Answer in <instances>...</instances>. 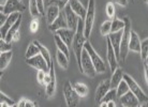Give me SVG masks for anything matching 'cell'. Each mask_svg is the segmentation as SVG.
<instances>
[{
	"label": "cell",
	"mask_w": 148,
	"mask_h": 107,
	"mask_svg": "<svg viewBox=\"0 0 148 107\" xmlns=\"http://www.w3.org/2000/svg\"><path fill=\"white\" fill-rule=\"evenodd\" d=\"M64 12V15H66V19H67V24H68V28L76 31V28H77L78 25V20H79V17L73 12V10L71 9V7L69 4H67V7L62 10Z\"/></svg>",
	"instance_id": "8fae6325"
},
{
	"label": "cell",
	"mask_w": 148,
	"mask_h": 107,
	"mask_svg": "<svg viewBox=\"0 0 148 107\" xmlns=\"http://www.w3.org/2000/svg\"><path fill=\"white\" fill-rule=\"evenodd\" d=\"M122 32L121 31H118V32H112L108 35V39L111 41L112 45L114 47V50L116 52V56H117V59L120 60V44H121V37H122Z\"/></svg>",
	"instance_id": "9a60e30c"
},
{
	"label": "cell",
	"mask_w": 148,
	"mask_h": 107,
	"mask_svg": "<svg viewBox=\"0 0 148 107\" xmlns=\"http://www.w3.org/2000/svg\"><path fill=\"white\" fill-rule=\"evenodd\" d=\"M10 50H12L10 43H8L4 39H1L0 40V52H7Z\"/></svg>",
	"instance_id": "74e56055"
},
{
	"label": "cell",
	"mask_w": 148,
	"mask_h": 107,
	"mask_svg": "<svg viewBox=\"0 0 148 107\" xmlns=\"http://www.w3.org/2000/svg\"><path fill=\"white\" fill-rule=\"evenodd\" d=\"M1 107H11V106L7 103H1Z\"/></svg>",
	"instance_id": "f907efd6"
},
{
	"label": "cell",
	"mask_w": 148,
	"mask_h": 107,
	"mask_svg": "<svg viewBox=\"0 0 148 107\" xmlns=\"http://www.w3.org/2000/svg\"><path fill=\"white\" fill-rule=\"evenodd\" d=\"M115 2H116V3H118L119 5H121V7H127V4H128V0H115Z\"/></svg>",
	"instance_id": "7bdbcfd3"
},
{
	"label": "cell",
	"mask_w": 148,
	"mask_h": 107,
	"mask_svg": "<svg viewBox=\"0 0 148 107\" xmlns=\"http://www.w3.org/2000/svg\"><path fill=\"white\" fill-rule=\"evenodd\" d=\"M13 52L12 50L7 52H1L0 54V71H4L8 67V65L10 64L12 59Z\"/></svg>",
	"instance_id": "cb8c5ba5"
},
{
	"label": "cell",
	"mask_w": 148,
	"mask_h": 107,
	"mask_svg": "<svg viewBox=\"0 0 148 107\" xmlns=\"http://www.w3.org/2000/svg\"><path fill=\"white\" fill-rule=\"evenodd\" d=\"M69 57L66 56L63 52H61L60 50H57V54H56V59H57V62L59 64L60 67H62L64 70H67L69 67Z\"/></svg>",
	"instance_id": "83f0119b"
},
{
	"label": "cell",
	"mask_w": 148,
	"mask_h": 107,
	"mask_svg": "<svg viewBox=\"0 0 148 107\" xmlns=\"http://www.w3.org/2000/svg\"><path fill=\"white\" fill-rule=\"evenodd\" d=\"M123 20H125V28H123L121 44H120V60L126 61L128 52H129V43L132 29H131V20L129 19V17H125Z\"/></svg>",
	"instance_id": "7a4b0ae2"
},
{
	"label": "cell",
	"mask_w": 148,
	"mask_h": 107,
	"mask_svg": "<svg viewBox=\"0 0 148 107\" xmlns=\"http://www.w3.org/2000/svg\"><path fill=\"white\" fill-rule=\"evenodd\" d=\"M108 107H117V103L115 101H111V102H108Z\"/></svg>",
	"instance_id": "f6af8a7d"
},
{
	"label": "cell",
	"mask_w": 148,
	"mask_h": 107,
	"mask_svg": "<svg viewBox=\"0 0 148 107\" xmlns=\"http://www.w3.org/2000/svg\"><path fill=\"white\" fill-rule=\"evenodd\" d=\"M141 43L142 41L140 40V37L138 34L132 30L131 32V39H130V43H129V52H134L140 54L141 52Z\"/></svg>",
	"instance_id": "ffe728a7"
},
{
	"label": "cell",
	"mask_w": 148,
	"mask_h": 107,
	"mask_svg": "<svg viewBox=\"0 0 148 107\" xmlns=\"http://www.w3.org/2000/svg\"><path fill=\"white\" fill-rule=\"evenodd\" d=\"M86 41H87V39L85 37V22H84V19L79 18L77 28L75 31L73 44H72V49H73L74 56L76 58V61H77L78 67H81V58Z\"/></svg>",
	"instance_id": "6da1fadb"
},
{
	"label": "cell",
	"mask_w": 148,
	"mask_h": 107,
	"mask_svg": "<svg viewBox=\"0 0 148 107\" xmlns=\"http://www.w3.org/2000/svg\"><path fill=\"white\" fill-rule=\"evenodd\" d=\"M57 35H59V37L66 43V44L70 47L73 44V40L75 37V31L70 28H64V29H60L57 32H55Z\"/></svg>",
	"instance_id": "2e32d148"
},
{
	"label": "cell",
	"mask_w": 148,
	"mask_h": 107,
	"mask_svg": "<svg viewBox=\"0 0 148 107\" xmlns=\"http://www.w3.org/2000/svg\"><path fill=\"white\" fill-rule=\"evenodd\" d=\"M64 28H68V24H67V19H66V15H64V12L61 11L60 12L59 16L57 17L55 22L48 25V29L52 32H57L58 30L60 29H64Z\"/></svg>",
	"instance_id": "e0dca14e"
},
{
	"label": "cell",
	"mask_w": 148,
	"mask_h": 107,
	"mask_svg": "<svg viewBox=\"0 0 148 107\" xmlns=\"http://www.w3.org/2000/svg\"><path fill=\"white\" fill-rule=\"evenodd\" d=\"M26 102H27L26 99H22V100H19L18 103H17V107H26Z\"/></svg>",
	"instance_id": "ee69618b"
},
{
	"label": "cell",
	"mask_w": 148,
	"mask_h": 107,
	"mask_svg": "<svg viewBox=\"0 0 148 107\" xmlns=\"http://www.w3.org/2000/svg\"><path fill=\"white\" fill-rule=\"evenodd\" d=\"M106 45H108V48H106V57H108V65L111 67L112 73L114 72L117 67H118V59H117V56H116V52L114 50V47L112 45L111 41L106 37Z\"/></svg>",
	"instance_id": "7c38bea8"
},
{
	"label": "cell",
	"mask_w": 148,
	"mask_h": 107,
	"mask_svg": "<svg viewBox=\"0 0 148 107\" xmlns=\"http://www.w3.org/2000/svg\"><path fill=\"white\" fill-rule=\"evenodd\" d=\"M72 85H73L74 90L76 91V93H77L81 97L87 96V94H88V92H89V89L85 84H83V82H74Z\"/></svg>",
	"instance_id": "4316f807"
},
{
	"label": "cell",
	"mask_w": 148,
	"mask_h": 107,
	"mask_svg": "<svg viewBox=\"0 0 148 107\" xmlns=\"http://www.w3.org/2000/svg\"><path fill=\"white\" fill-rule=\"evenodd\" d=\"M145 105H146V107H148V101H147V103L145 104Z\"/></svg>",
	"instance_id": "9f6ffc18"
},
{
	"label": "cell",
	"mask_w": 148,
	"mask_h": 107,
	"mask_svg": "<svg viewBox=\"0 0 148 107\" xmlns=\"http://www.w3.org/2000/svg\"><path fill=\"white\" fill-rule=\"evenodd\" d=\"M111 80L110 79H106V80H103L101 81L99 86L97 87V90H96V97H95V100H96V103L97 104H100L103 100V97L105 96V94L111 90Z\"/></svg>",
	"instance_id": "4fadbf2b"
},
{
	"label": "cell",
	"mask_w": 148,
	"mask_h": 107,
	"mask_svg": "<svg viewBox=\"0 0 148 107\" xmlns=\"http://www.w3.org/2000/svg\"><path fill=\"white\" fill-rule=\"evenodd\" d=\"M26 107H34V102H32V101H30V100H27Z\"/></svg>",
	"instance_id": "bcb514c9"
},
{
	"label": "cell",
	"mask_w": 148,
	"mask_h": 107,
	"mask_svg": "<svg viewBox=\"0 0 148 107\" xmlns=\"http://www.w3.org/2000/svg\"><path fill=\"white\" fill-rule=\"evenodd\" d=\"M26 7L22 3V1L19 0H8V2L5 3V5L3 7V11L2 13H4L5 15H10L12 13H22L25 11Z\"/></svg>",
	"instance_id": "30bf717a"
},
{
	"label": "cell",
	"mask_w": 148,
	"mask_h": 107,
	"mask_svg": "<svg viewBox=\"0 0 148 107\" xmlns=\"http://www.w3.org/2000/svg\"><path fill=\"white\" fill-rule=\"evenodd\" d=\"M116 91H117V96H118V99L120 97V96H122L123 94H126L127 92H129L130 91L129 86H128V84H127V81L125 80V79L118 85V87L116 88Z\"/></svg>",
	"instance_id": "4dcf8cb0"
},
{
	"label": "cell",
	"mask_w": 148,
	"mask_h": 107,
	"mask_svg": "<svg viewBox=\"0 0 148 107\" xmlns=\"http://www.w3.org/2000/svg\"><path fill=\"white\" fill-rule=\"evenodd\" d=\"M119 105H122L125 107H138L141 104L136 96L131 91H129L119 97Z\"/></svg>",
	"instance_id": "5bb4252c"
},
{
	"label": "cell",
	"mask_w": 148,
	"mask_h": 107,
	"mask_svg": "<svg viewBox=\"0 0 148 107\" xmlns=\"http://www.w3.org/2000/svg\"><path fill=\"white\" fill-rule=\"evenodd\" d=\"M95 17H96V0H88L87 13H86V17L84 19V22H85V37L87 40L89 39L91 31H92Z\"/></svg>",
	"instance_id": "277c9868"
},
{
	"label": "cell",
	"mask_w": 148,
	"mask_h": 107,
	"mask_svg": "<svg viewBox=\"0 0 148 107\" xmlns=\"http://www.w3.org/2000/svg\"><path fill=\"white\" fill-rule=\"evenodd\" d=\"M145 2H146V3H148V0H145Z\"/></svg>",
	"instance_id": "6f0895ef"
},
{
	"label": "cell",
	"mask_w": 148,
	"mask_h": 107,
	"mask_svg": "<svg viewBox=\"0 0 148 107\" xmlns=\"http://www.w3.org/2000/svg\"><path fill=\"white\" fill-rule=\"evenodd\" d=\"M60 10L57 5H47V9H46V22H47L48 25H51L55 22L57 17L59 16Z\"/></svg>",
	"instance_id": "44dd1931"
},
{
	"label": "cell",
	"mask_w": 148,
	"mask_h": 107,
	"mask_svg": "<svg viewBox=\"0 0 148 107\" xmlns=\"http://www.w3.org/2000/svg\"><path fill=\"white\" fill-rule=\"evenodd\" d=\"M21 24H22V16L19 17L17 22H15L14 26H13L11 29L9 30V32H8L7 37H5V39H4V40L8 42V43H11V42H13V37H14V35L16 34V32H18V31H19V27H21Z\"/></svg>",
	"instance_id": "d4e9b609"
},
{
	"label": "cell",
	"mask_w": 148,
	"mask_h": 107,
	"mask_svg": "<svg viewBox=\"0 0 148 107\" xmlns=\"http://www.w3.org/2000/svg\"><path fill=\"white\" fill-rule=\"evenodd\" d=\"M48 73V72H47ZM46 72L44 71H38L37 73V80L39 84H41L42 86H44V80H45V76H46Z\"/></svg>",
	"instance_id": "ab89813d"
},
{
	"label": "cell",
	"mask_w": 148,
	"mask_h": 107,
	"mask_svg": "<svg viewBox=\"0 0 148 107\" xmlns=\"http://www.w3.org/2000/svg\"><path fill=\"white\" fill-rule=\"evenodd\" d=\"M38 29H39V20H38V18H34L30 22V31L32 33H36Z\"/></svg>",
	"instance_id": "60d3db41"
},
{
	"label": "cell",
	"mask_w": 148,
	"mask_h": 107,
	"mask_svg": "<svg viewBox=\"0 0 148 107\" xmlns=\"http://www.w3.org/2000/svg\"><path fill=\"white\" fill-rule=\"evenodd\" d=\"M105 12L108 15V18L113 19L115 17V13H116V9H115V4L113 2H108L105 7Z\"/></svg>",
	"instance_id": "8d00e7d4"
},
{
	"label": "cell",
	"mask_w": 148,
	"mask_h": 107,
	"mask_svg": "<svg viewBox=\"0 0 148 107\" xmlns=\"http://www.w3.org/2000/svg\"><path fill=\"white\" fill-rule=\"evenodd\" d=\"M138 107H146V105H145V104H141V105H140Z\"/></svg>",
	"instance_id": "816d5d0a"
},
{
	"label": "cell",
	"mask_w": 148,
	"mask_h": 107,
	"mask_svg": "<svg viewBox=\"0 0 148 107\" xmlns=\"http://www.w3.org/2000/svg\"><path fill=\"white\" fill-rule=\"evenodd\" d=\"M69 1L70 0H49L48 5H57L62 11L63 9L67 7V4H69Z\"/></svg>",
	"instance_id": "d590c367"
},
{
	"label": "cell",
	"mask_w": 148,
	"mask_h": 107,
	"mask_svg": "<svg viewBox=\"0 0 148 107\" xmlns=\"http://www.w3.org/2000/svg\"><path fill=\"white\" fill-rule=\"evenodd\" d=\"M144 63H147V64H148V57H147V59H146V60L144 61Z\"/></svg>",
	"instance_id": "f5cc1de1"
},
{
	"label": "cell",
	"mask_w": 148,
	"mask_h": 107,
	"mask_svg": "<svg viewBox=\"0 0 148 107\" xmlns=\"http://www.w3.org/2000/svg\"><path fill=\"white\" fill-rule=\"evenodd\" d=\"M26 62L28 65H30L31 67H34L38 71H44V72H49V65L47 64L46 60L43 58V56L39 54V55L34 56L32 58L26 59Z\"/></svg>",
	"instance_id": "ba28073f"
},
{
	"label": "cell",
	"mask_w": 148,
	"mask_h": 107,
	"mask_svg": "<svg viewBox=\"0 0 148 107\" xmlns=\"http://www.w3.org/2000/svg\"><path fill=\"white\" fill-rule=\"evenodd\" d=\"M140 56H141V58L143 61H145V60L147 59V57H148V39H145L144 41H142Z\"/></svg>",
	"instance_id": "836d02e7"
},
{
	"label": "cell",
	"mask_w": 148,
	"mask_h": 107,
	"mask_svg": "<svg viewBox=\"0 0 148 107\" xmlns=\"http://www.w3.org/2000/svg\"><path fill=\"white\" fill-rule=\"evenodd\" d=\"M19 1H22V0H19Z\"/></svg>",
	"instance_id": "91938a15"
},
{
	"label": "cell",
	"mask_w": 148,
	"mask_h": 107,
	"mask_svg": "<svg viewBox=\"0 0 148 107\" xmlns=\"http://www.w3.org/2000/svg\"><path fill=\"white\" fill-rule=\"evenodd\" d=\"M79 71H81L83 74L87 75L88 77H96V75H97V71H96V69H95V65H93L92 61H91V59H90V57H89V55H88V52H86L85 48H84L83 54H82Z\"/></svg>",
	"instance_id": "52a82bcc"
},
{
	"label": "cell",
	"mask_w": 148,
	"mask_h": 107,
	"mask_svg": "<svg viewBox=\"0 0 148 107\" xmlns=\"http://www.w3.org/2000/svg\"><path fill=\"white\" fill-rule=\"evenodd\" d=\"M0 102L1 103H7L9 104L10 106H13V105H15V102L13 100H12L11 97H9L8 95H5L2 91L0 92Z\"/></svg>",
	"instance_id": "f35d334b"
},
{
	"label": "cell",
	"mask_w": 148,
	"mask_h": 107,
	"mask_svg": "<svg viewBox=\"0 0 148 107\" xmlns=\"http://www.w3.org/2000/svg\"><path fill=\"white\" fill-rule=\"evenodd\" d=\"M69 5L71 7V9L73 10V12L77 15L79 18L85 19L86 13H87V7H85L79 0H70L69 1Z\"/></svg>",
	"instance_id": "ac0fdd59"
},
{
	"label": "cell",
	"mask_w": 148,
	"mask_h": 107,
	"mask_svg": "<svg viewBox=\"0 0 148 107\" xmlns=\"http://www.w3.org/2000/svg\"><path fill=\"white\" fill-rule=\"evenodd\" d=\"M11 107H17V104H15V105H13V106H11Z\"/></svg>",
	"instance_id": "11a10c76"
},
{
	"label": "cell",
	"mask_w": 148,
	"mask_h": 107,
	"mask_svg": "<svg viewBox=\"0 0 148 107\" xmlns=\"http://www.w3.org/2000/svg\"><path fill=\"white\" fill-rule=\"evenodd\" d=\"M34 107H39L38 106V103H34Z\"/></svg>",
	"instance_id": "db71d44e"
},
{
	"label": "cell",
	"mask_w": 148,
	"mask_h": 107,
	"mask_svg": "<svg viewBox=\"0 0 148 107\" xmlns=\"http://www.w3.org/2000/svg\"><path fill=\"white\" fill-rule=\"evenodd\" d=\"M123 28H125V20L123 19L121 20L118 18H114L112 20V32L121 31V30H123Z\"/></svg>",
	"instance_id": "f546056e"
},
{
	"label": "cell",
	"mask_w": 148,
	"mask_h": 107,
	"mask_svg": "<svg viewBox=\"0 0 148 107\" xmlns=\"http://www.w3.org/2000/svg\"><path fill=\"white\" fill-rule=\"evenodd\" d=\"M29 12L34 18H38L40 16V12L38 10L37 0H29Z\"/></svg>",
	"instance_id": "d6a6232c"
},
{
	"label": "cell",
	"mask_w": 148,
	"mask_h": 107,
	"mask_svg": "<svg viewBox=\"0 0 148 107\" xmlns=\"http://www.w3.org/2000/svg\"><path fill=\"white\" fill-rule=\"evenodd\" d=\"M63 95L64 100L67 103V107H78L79 106V99L81 96L78 95L76 91L74 90L73 85L71 81L67 80L63 86Z\"/></svg>",
	"instance_id": "5b68a950"
},
{
	"label": "cell",
	"mask_w": 148,
	"mask_h": 107,
	"mask_svg": "<svg viewBox=\"0 0 148 107\" xmlns=\"http://www.w3.org/2000/svg\"><path fill=\"white\" fill-rule=\"evenodd\" d=\"M119 107H125V106H122V105H119Z\"/></svg>",
	"instance_id": "680465c9"
},
{
	"label": "cell",
	"mask_w": 148,
	"mask_h": 107,
	"mask_svg": "<svg viewBox=\"0 0 148 107\" xmlns=\"http://www.w3.org/2000/svg\"><path fill=\"white\" fill-rule=\"evenodd\" d=\"M39 54H40V49H39V47L32 42V43H30V44L28 45V48H27V50H26L25 57H26V59H29V58H32L34 56L39 55Z\"/></svg>",
	"instance_id": "f1b7e54d"
},
{
	"label": "cell",
	"mask_w": 148,
	"mask_h": 107,
	"mask_svg": "<svg viewBox=\"0 0 148 107\" xmlns=\"http://www.w3.org/2000/svg\"><path fill=\"white\" fill-rule=\"evenodd\" d=\"M21 16H22V14L18 13V12H17V13H12V14L8 15L5 22H4L2 26H0V35H1V39H5L8 32H9V30L14 26V24L18 20V18L21 17Z\"/></svg>",
	"instance_id": "9c48e42d"
},
{
	"label": "cell",
	"mask_w": 148,
	"mask_h": 107,
	"mask_svg": "<svg viewBox=\"0 0 148 107\" xmlns=\"http://www.w3.org/2000/svg\"><path fill=\"white\" fill-rule=\"evenodd\" d=\"M144 76L145 79H146V82L148 85V64L147 63H144Z\"/></svg>",
	"instance_id": "b9f144b4"
},
{
	"label": "cell",
	"mask_w": 148,
	"mask_h": 107,
	"mask_svg": "<svg viewBox=\"0 0 148 107\" xmlns=\"http://www.w3.org/2000/svg\"><path fill=\"white\" fill-rule=\"evenodd\" d=\"M123 79L127 81V84L129 86L130 91L133 93L134 95L136 96L138 101H140V104H146L148 101V96L145 94V92L142 90V88L138 86L136 81L134 80L133 78L131 77L128 74H123Z\"/></svg>",
	"instance_id": "8992f818"
},
{
	"label": "cell",
	"mask_w": 148,
	"mask_h": 107,
	"mask_svg": "<svg viewBox=\"0 0 148 107\" xmlns=\"http://www.w3.org/2000/svg\"><path fill=\"white\" fill-rule=\"evenodd\" d=\"M99 107H108V103H105V102H101L99 104Z\"/></svg>",
	"instance_id": "681fc988"
},
{
	"label": "cell",
	"mask_w": 148,
	"mask_h": 107,
	"mask_svg": "<svg viewBox=\"0 0 148 107\" xmlns=\"http://www.w3.org/2000/svg\"><path fill=\"white\" fill-rule=\"evenodd\" d=\"M34 43L39 47V49H40V54L43 56V58L46 60L47 64L51 67V65L53 64V61H52V57H51V54H49V52H48V49L45 47V46H43V45L41 44L39 41H34Z\"/></svg>",
	"instance_id": "484cf974"
},
{
	"label": "cell",
	"mask_w": 148,
	"mask_h": 107,
	"mask_svg": "<svg viewBox=\"0 0 148 107\" xmlns=\"http://www.w3.org/2000/svg\"><path fill=\"white\" fill-rule=\"evenodd\" d=\"M7 2H8V0H0V5H1V7H4Z\"/></svg>",
	"instance_id": "c3c4849f"
},
{
	"label": "cell",
	"mask_w": 148,
	"mask_h": 107,
	"mask_svg": "<svg viewBox=\"0 0 148 107\" xmlns=\"http://www.w3.org/2000/svg\"><path fill=\"white\" fill-rule=\"evenodd\" d=\"M84 48L86 49V52H88L89 57H90V59H91L93 65H95L97 73H104L106 71V64L103 61V59L99 56V54L95 50V48L92 47V45L89 42V40L86 41Z\"/></svg>",
	"instance_id": "3957f363"
},
{
	"label": "cell",
	"mask_w": 148,
	"mask_h": 107,
	"mask_svg": "<svg viewBox=\"0 0 148 107\" xmlns=\"http://www.w3.org/2000/svg\"><path fill=\"white\" fill-rule=\"evenodd\" d=\"M123 72L120 67H117L116 70L112 73V76H111V88L112 89H116L118 87V85L123 80Z\"/></svg>",
	"instance_id": "7402d4cb"
},
{
	"label": "cell",
	"mask_w": 148,
	"mask_h": 107,
	"mask_svg": "<svg viewBox=\"0 0 148 107\" xmlns=\"http://www.w3.org/2000/svg\"><path fill=\"white\" fill-rule=\"evenodd\" d=\"M54 41H55V44H56V46H57V49L69 57V56H70V47L60 39L59 35H57L56 33L54 34Z\"/></svg>",
	"instance_id": "603a6c76"
},
{
	"label": "cell",
	"mask_w": 148,
	"mask_h": 107,
	"mask_svg": "<svg viewBox=\"0 0 148 107\" xmlns=\"http://www.w3.org/2000/svg\"><path fill=\"white\" fill-rule=\"evenodd\" d=\"M117 99H118V96H117V91H116V89H111V90L105 94V96L103 97L102 102H105V103L111 102V101H115V102H116Z\"/></svg>",
	"instance_id": "e575fe53"
},
{
	"label": "cell",
	"mask_w": 148,
	"mask_h": 107,
	"mask_svg": "<svg viewBox=\"0 0 148 107\" xmlns=\"http://www.w3.org/2000/svg\"><path fill=\"white\" fill-rule=\"evenodd\" d=\"M19 37H21V34H19V31H18V32H16V34L13 37V42H17L19 40Z\"/></svg>",
	"instance_id": "7dc6e473"
},
{
	"label": "cell",
	"mask_w": 148,
	"mask_h": 107,
	"mask_svg": "<svg viewBox=\"0 0 148 107\" xmlns=\"http://www.w3.org/2000/svg\"><path fill=\"white\" fill-rule=\"evenodd\" d=\"M100 32L103 37H108L112 32V20H106L104 22L100 27Z\"/></svg>",
	"instance_id": "1f68e13d"
},
{
	"label": "cell",
	"mask_w": 148,
	"mask_h": 107,
	"mask_svg": "<svg viewBox=\"0 0 148 107\" xmlns=\"http://www.w3.org/2000/svg\"><path fill=\"white\" fill-rule=\"evenodd\" d=\"M49 74H51V80L47 85L45 86V93L48 97H51L55 94L56 90V76H55V69H54V64L49 67Z\"/></svg>",
	"instance_id": "d6986e66"
}]
</instances>
